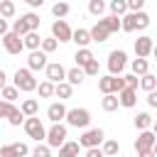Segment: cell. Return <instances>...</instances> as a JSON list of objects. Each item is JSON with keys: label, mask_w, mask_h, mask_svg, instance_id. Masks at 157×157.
I'll return each instance as SVG.
<instances>
[{"label": "cell", "mask_w": 157, "mask_h": 157, "mask_svg": "<svg viewBox=\"0 0 157 157\" xmlns=\"http://www.w3.org/2000/svg\"><path fill=\"white\" fill-rule=\"evenodd\" d=\"M12 147H15L17 157H27V155H29V147H27L25 142H12Z\"/></svg>", "instance_id": "42"}, {"label": "cell", "mask_w": 157, "mask_h": 157, "mask_svg": "<svg viewBox=\"0 0 157 157\" xmlns=\"http://www.w3.org/2000/svg\"><path fill=\"white\" fill-rule=\"evenodd\" d=\"M22 17H25V22L29 25V29H39L42 20H39V15H37V12H27V15H22Z\"/></svg>", "instance_id": "38"}, {"label": "cell", "mask_w": 157, "mask_h": 157, "mask_svg": "<svg viewBox=\"0 0 157 157\" xmlns=\"http://www.w3.org/2000/svg\"><path fill=\"white\" fill-rule=\"evenodd\" d=\"M27 66H29L32 71H42V69H47V66H49V61H47V52H44V49H34V52H29V56H27Z\"/></svg>", "instance_id": "13"}, {"label": "cell", "mask_w": 157, "mask_h": 157, "mask_svg": "<svg viewBox=\"0 0 157 157\" xmlns=\"http://www.w3.org/2000/svg\"><path fill=\"white\" fill-rule=\"evenodd\" d=\"M56 47H59V39H56V37H44V42H42V49H44L47 54H52Z\"/></svg>", "instance_id": "40"}, {"label": "cell", "mask_w": 157, "mask_h": 157, "mask_svg": "<svg viewBox=\"0 0 157 157\" xmlns=\"http://www.w3.org/2000/svg\"><path fill=\"white\" fill-rule=\"evenodd\" d=\"M105 0H88V12L93 15V17H101L103 12H105Z\"/></svg>", "instance_id": "33"}, {"label": "cell", "mask_w": 157, "mask_h": 157, "mask_svg": "<svg viewBox=\"0 0 157 157\" xmlns=\"http://www.w3.org/2000/svg\"><path fill=\"white\" fill-rule=\"evenodd\" d=\"M103 152H105V157L118 155V152H120V142H118V140H105V142H103Z\"/></svg>", "instance_id": "37"}, {"label": "cell", "mask_w": 157, "mask_h": 157, "mask_svg": "<svg viewBox=\"0 0 157 157\" xmlns=\"http://www.w3.org/2000/svg\"><path fill=\"white\" fill-rule=\"evenodd\" d=\"M0 157H17V152H15L12 142H7V145H2V147H0Z\"/></svg>", "instance_id": "43"}, {"label": "cell", "mask_w": 157, "mask_h": 157, "mask_svg": "<svg viewBox=\"0 0 157 157\" xmlns=\"http://www.w3.org/2000/svg\"><path fill=\"white\" fill-rule=\"evenodd\" d=\"M155 52V39L150 37V34H142V37H137L135 39V56H150Z\"/></svg>", "instance_id": "12"}, {"label": "cell", "mask_w": 157, "mask_h": 157, "mask_svg": "<svg viewBox=\"0 0 157 157\" xmlns=\"http://www.w3.org/2000/svg\"><path fill=\"white\" fill-rule=\"evenodd\" d=\"M66 113H69V108H66L61 101L49 103V108H47V118H49L52 123H61V120H66Z\"/></svg>", "instance_id": "15"}, {"label": "cell", "mask_w": 157, "mask_h": 157, "mask_svg": "<svg viewBox=\"0 0 157 157\" xmlns=\"http://www.w3.org/2000/svg\"><path fill=\"white\" fill-rule=\"evenodd\" d=\"M147 27H150V15L145 10L123 15V32H135V29H147Z\"/></svg>", "instance_id": "1"}, {"label": "cell", "mask_w": 157, "mask_h": 157, "mask_svg": "<svg viewBox=\"0 0 157 157\" xmlns=\"http://www.w3.org/2000/svg\"><path fill=\"white\" fill-rule=\"evenodd\" d=\"M22 2H27V5L32 7V10H34V7H42V5H44V0H22Z\"/></svg>", "instance_id": "48"}, {"label": "cell", "mask_w": 157, "mask_h": 157, "mask_svg": "<svg viewBox=\"0 0 157 157\" xmlns=\"http://www.w3.org/2000/svg\"><path fill=\"white\" fill-rule=\"evenodd\" d=\"M155 155H157V145H155Z\"/></svg>", "instance_id": "53"}, {"label": "cell", "mask_w": 157, "mask_h": 157, "mask_svg": "<svg viewBox=\"0 0 157 157\" xmlns=\"http://www.w3.org/2000/svg\"><path fill=\"white\" fill-rule=\"evenodd\" d=\"M155 145H157V135L152 132V128H150V130H140V132H137V137H135V152L155 150Z\"/></svg>", "instance_id": "10"}, {"label": "cell", "mask_w": 157, "mask_h": 157, "mask_svg": "<svg viewBox=\"0 0 157 157\" xmlns=\"http://www.w3.org/2000/svg\"><path fill=\"white\" fill-rule=\"evenodd\" d=\"M125 88V78L123 76H113V74H108V76H98V91L105 96V93H120Z\"/></svg>", "instance_id": "4"}, {"label": "cell", "mask_w": 157, "mask_h": 157, "mask_svg": "<svg viewBox=\"0 0 157 157\" xmlns=\"http://www.w3.org/2000/svg\"><path fill=\"white\" fill-rule=\"evenodd\" d=\"M32 157H52V147H49V145L37 142V147L32 150Z\"/></svg>", "instance_id": "39"}, {"label": "cell", "mask_w": 157, "mask_h": 157, "mask_svg": "<svg viewBox=\"0 0 157 157\" xmlns=\"http://www.w3.org/2000/svg\"><path fill=\"white\" fill-rule=\"evenodd\" d=\"M2 98L10 101V103H15L20 98V88L17 86H2Z\"/></svg>", "instance_id": "36"}, {"label": "cell", "mask_w": 157, "mask_h": 157, "mask_svg": "<svg viewBox=\"0 0 157 157\" xmlns=\"http://www.w3.org/2000/svg\"><path fill=\"white\" fill-rule=\"evenodd\" d=\"M125 64H128V54H125L123 49H113V52L108 54V71H110L113 76H123Z\"/></svg>", "instance_id": "7"}, {"label": "cell", "mask_w": 157, "mask_h": 157, "mask_svg": "<svg viewBox=\"0 0 157 157\" xmlns=\"http://www.w3.org/2000/svg\"><path fill=\"white\" fill-rule=\"evenodd\" d=\"M20 108H22V113H25L27 118H29V115H37V113H39V101H37V98H25Z\"/></svg>", "instance_id": "28"}, {"label": "cell", "mask_w": 157, "mask_h": 157, "mask_svg": "<svg viewBox=\"0 0 157 157\" xmlns=\"http://www.w3.org/2000/svg\"><path fill=\"white\" fill-rule=\"evenodd\" d=\"M123 78H125V86H130V88H137V86H140L137 74H128V76H123Z\"/></svg>", "instance_id": "44"}, {"label": "cell", "mask_w": 157, "mask_h": 157, "mask_svg": "<svg viewBox=\"0 0 157 157\" xmlns=\"http://www.w3.org/2000/svg\"><path fill=\"white\" fill-rule=\"evenodd\" d=\"M71 93H74V86H71L69 81H61V83H56V98H59V101H66V98H71Z\"/></svg>", "instance_id": "31"}, {"label": "cell", "mask_w": 157, "mask_h": 157, "mask_svg": "<svg viewBox=\"0 0 157 157\" xmlns=\"http://www.w3.org/2000/svg\"><path fill=\"white\" fill-rule=\"evenodd\" d=\"M152 132H155V135H157V120H155V123H152Z\"/></svg>", "instance_id": "51"}, {"label": "cell", "mask_w": 157, "mask_h": 157, "mask_svg": "<svg viewBox=\"0 0 157 157\" xmlns=\"http://www.w3.org/2000/svg\"><path fill=\"white\" fill-rule=\"evenodd\" d=\"M2 47H5L7 54H20L22 49H27V47H25V37H20V34H15V32L2 34Z\"/></svg>", "instance_id": "9"}, {"label": "cell", "mask_w": 157, "mask_h": 157, "mask_svg": "<svg viewBox=\"0 0 157 157\" xmlns=\"http://www.w3.org/2000/svg\"><path fill=\"white\" fill-rule=\"evenodd\" d=\"M130 69H132V74H137V76H145V74H150V64H147V59H145V56H137V59H132Z\"/></svg>", "instance_id": "26"}, {"label": "cell", "mask_w": 157, "mask_h": 157, "mask_svg": "<svg viewBox=\"0 0 157 157\" xmlns=\"http://www.w3.org/2000/svg\"><path fill=\"white\" fill-rule=\"evenodd\" d=\"M64 142H66V125L52 123V128L47 130V145L49 147H61Z\"/></svg>", "instance_id": "8"}, {"label": "cell", "mask_w": 157, "mask_h": 157, "mask_svg": "<svg viewBox=\"0 0 157 157\" xmlns=\"http://www.w3.org/2000/svg\"><path fill=\"white\" fill-rule=\"evenodd\" d=\"M42 42H44V37H39V32H37V29H32V32H27V34H25V47H27L29 52L42 49Z\"/></svg>", "instance_id": "18"}, {"label": "cell", "mask_w": 157, "mask_h": 157, "mask_svg": "<svg viewBox=\"0 0 157 157\" xmlns=\"http://www.w3.org/2000/svg\"><path fill=\"white\" fill-rule=\"evenodd\" d=\"M52 37H56L59 42H71L74 39V29L69 27L66 20H54L52 22Z\"/></svg>", "instance_id": "11"}, {"label": "cell", "mask_w": 157, "mask_h": 157, "mask_svg": "<svg viewBox=\"0 0 157 157\" xmlns=\"http://www.w3.org/2000/svg\"><path fill=\"white\" fill-rule=\"evenodd\" d=\"M71 42H76L78 47H88V44L93 42V37H91V29H83V27L74 29V39H71Z\"/></svg>", "instance_id": "20"}, {"label": "cell", "mask_w": 157, "mask_h": 157, "mask_svg": "<svg viewBox=\"0 0 157 157\" xmlns=\"http://www.w3.org/2000/svg\"><path fill=\"white\" fill-rule=\"evenodd\" d=\"M137 157H157V155H155V150H142V152H137Z\"/></svg>", "instance_id": "50"}, {"label": "cell", "mask_w": 157, "mask_h": 157, "mask_svg": "<svg viewBox=\"0 0 157 157\" xmlns=\"http://www.w3.org/2000/svg\"><path fill=\"white\" fill-rule=\"evenodd\" d=\"M147 105H150V108H157V88L147 93Z\"/></svg>", "instance_id": "47"}, {"label": "cell", "mask_w": 157, "mask_h": 157, "mask_svg": "<svg viewBox=\"0 0 157 157\" xmlns=\"http://www.w3.org/2000/svg\"><path fill=\"white\" fill-rule=\"evenodd\" d=\"M15 86L20 88V91H25V93H29V91H37V78H34V71L27 66V69H17L15 71Z\"/></svg>", "instance_id": "2"}, {"label": "cell", "mask_w": 157, "mask_h": 157, "mask_svg": "<svg viewBox=\"0 0 157 157\" xmlns=\"http://www.w3.org/2000/svg\"><path fill=\"white\" fill-rule=\"evenodd\" d=\"M108 10H110L113 15H120V17L130 12V7H128V0H110V2H108Z\"/></svg>", "instance_id": "30"}, {"label": "cell", "mask_w": 157, "mask_h": 157, "mask_svg": "<svg viewBox=\"0 0 157 157\" xmlns=\"http://www.w3.org/2000/svg\"><path fill=\"white\" fill-rule=\"evenodd\" d=\"M83 78H86L83 66H74V69H69V74H66V81H69L71 86H81V83H83Z\"/></svg>", "instance_id": "21"}, {"label": "cell", "mask_w": 157, "mask_h": 157, "mask_svg": "<svg viewBox=\"0 0 157 157\" xmlns=\"http://www.w3.org/2000/svg\"><path fill=\"white\" fill-rule=\"evenodd\" d=\"M118 98H120V105H123V108H135V103H137V88L125 86V88L118 93Z\"/></svg>", "instance_id": "16"}, {"label": "cell", "mask_w": 157, "mask_h": 157, "mask_svg": "<svg viewBox=\"0 0 157 157\" xmlns=\"http://www.w3.org/2000/svg\"><path fill=\"white\" fill-rule=\"evenodd\" d=\"M91 37H93V42H105V39L110 37V29L103 25V20H98V22L91 27Z\"/></svg>", "instance_id": "17"}, {"label": "cell", "mask_w": 157, "mask_h": 157, "mask_svg": "<svg viewBox=\"0 0 157 157\" xmlns=\"http://www.w3.org/2000/svg\"><path fill=\"white\" fill-rule=\"evenodd\" d=\"M25 132H27V137H32V140H37V142L47 140V128H44V123H42L37 115H29V118L25 120Z\"/></svg>", "instance_id": "6"}, {"label": "cell", "mask_w": 157, "mask_h": 157, "mask_svg": "<svg viewBox=\"0 0 157 157\" xmlns=\"http://www.w3.org/2000/svg\"><path fill=\"white\" fill-rule=\"evenodd\" d=\"M78 150H81V142L66 140V142L59 147V157H78Z\"/></svg>", "instance_id": "23"}, {"label": "cell", "mask_w": 157, "mask_h": 157, "mask_svg": "<svg viewBox=\"0 0 157 157\" xmlns=\"http://www.w3.org/2000/svg\"><path fill=\"white\" fill-rule=\"evenodd\" d=\"M101 20H103V25L110 29V34H113V32H118V29H123V17H120V15H113V12H110V15L101 17Z\"/></svg>", "instance_id": "24"}, {"label": "cell", "mask_w": 157, "mask_h": 157, "mask_svg": "<svg viewBox=\"0 0 157 157\" xmlns=\"http://www.w3.org/2000/svg\"><path fill=\"white\" fill-rule=\"evenodd\" d=\"M69 10H71V7H69L66 0H56V2L52 5V15H54L56 20H64V17L69 15Z\"/></svg>", "instance_id": "27"}, {"label": "cell", "mask_w": 157, "mask_h": 157, "mask_svg": "<svg viewBox=\"0 0 157 157\" xmlns=\"http://www.w3.org/2000/svg\"><path fill=\"white\" fill-rule=\"evenodd\" d=\"M128 7H130V12H137L145 7V0H128Z\"/></svg>", "instance_id": "45"}, {"label": "cell", "mask_w": 157, "mask_h": 157, "mask_svg": "<svg viewBox=\"0 0 157 157\" xmlns=\"http://www.w3.org/2000/svg\"><path fill=\"white\" fill-rule=\"evenodd\" d=\"M96 56H93V52L88 49V47H78L76 49V54H74V61H76V66H86L88 61H93Z\"/></svg>", "instance_id": "19"}, {"label": "cell", "mask_w": 157, "mask_h": 157, "mask_svg": "<svg viewBox=\"0 0 157 157\" xmlns=\"http://www.w3.org/2000/svg\"><path fill=\"white\" fill-rule=\"evenodd\" d=\"M0 15H2L5 20H10V17L15 15V2H12V0H0Z\"/></svg>", "instance_id": "34"}, {"label": "cell", "mask_w": 157, "mask_h": 157, "mask_svg": "<svg viewBox=\"0 0 157 157\" xmlns=\"http://www.w3.org/2000/svg\"><path fill=\"white\" fill-rule=\"evenodd\" d=\"M152 54H155V59H157V44H155V52H152Z\"/></svg>", "instance_id": "52"}, {"label": "cell", "mask_w": 157, "mask_h": 157, "mask_svg": "<svg viewBox=\"0 0 157 157\" xmlns=\"http://www.w3.org/2000/svg\"><path fill=\"white\" fill-rule=\"evenodd\" d=\"M44 74H47V78L49 81H54V83H61V81H66V69L59 64V61H49V66L44 69Z\"/></svg>", "instance_id": "14"}, {"label": "cell", "mask_w": 157, "mask_h": 157, "mask_svg": "<svg viewBox=\"0 0 157 157\" xmlns=\"http://www.w3.org/2000/svg\"><path fill=\"white\" fill-rule=\"evenodd\" d=\"M78 142H81L83 150H88V147H101V145L105 142V132H103V128H86V130L81 132Z\"/></svg>", "instance_id": "3"}, {"label": "cell", "mask_w": 157, "mask_h": 157, "mask_svg": "<svg viewBox=\"0 0 157 157\" xmlns=\"http://www.w3.org/2000/svg\"><path fill=\"white\" fill-rule=\"evenodd\" d=\"M86 157H105V152H103V147H88Z\"/></svg>", "instance_id": "46"}, {"label": "cell", "mask_w": 157, "mask_h": 157, "mask_svg": "<svg viewBox=\"0 0 157 157\" xmlns=\"http://www.w3.org/2000/svg\"><path fill=\"white\" fill-rule=\"evenodd\" d=\"M12 32H15V34H20V37H25V34H27V32H32V29H29V25L25 22V17H20V20H15V22H12Z\"/></svg>", "instance_id": "35"}, {"label": "cell", "mask_w": 157, "mask_h": 157, "mask_svg": "<svg viewBox=\"0 0 157 157\" xmlns=\"http://www.w3.org/2000/svg\"><path fill=\"white\" fill-rule=\"evenodd\" d=\"M83 71H86V76H98V74H101V64H98V59L88 61V64L83 66Z\"/></svg>", "instance_id": "41"}, {"label": "cell", "mask_w": 157, "mask_h": 157, "mask_svg": "<svg viewBox=\"0 0 157 157\" xmlns=\"http://www.w3.org/2000/svg\"><path fill=\"white\" fill-rule=\"evenodd\" d=\"M140 88L147 91V93L155 91V88H157V76H155V74H145V76H140Z\"/></svg>", "instance_id": "32"}, {"label": "cell", "mask_w": 157, "mask_h": 157, "mask_svg": "<svg viewBox=\"0 0 157 157\" xmlns=\"http://www.w3.org/2000/svg\"><path fill=\"white\" fill-rule=\"evenodd\" d=\"M88 123H91V110H88V108H69V113H66V125L86 130Z\"/></svg>", "instance_id": "5"}, {"label": "cell", "mask_w": 157, "mask_h": 157, "mask_svg": "<svg viewBox=\"0 0 157 157\" xmlns=\"http://www.w3.org/2000/svg\"><path fill=\"white\" fill-rule=\"evenodd\" d=\"M132 123H135V128H137V130H150L155 120H152V115H150V113H137Z\"/></svg>", "instance_id": "29"}, {"label": "cell", "mask_w": 157, "mask_h": 157, "mask_svg": "<svg viewBox=\"0 0 157 157\" xmlns=\"http://www.w3.org/2000/svg\"><path fill=\"white\" fill-rule=\"evenodd\" d=\"M7 32H12V29L7 27V22H5V20H0V34H7Z\"/></svg>", "instance_id": "49"}, {"label": "cell", "mask_w": 157, "mask_h": 157, "mask_svg": "<svg viewBox=\"0 0 157 157\" xmlns=\"http://www.w3.org/2000/svg\"><path fill=\"white\" fill-rule=\"evenodd\" d=\"M101 105H103V110H105V113H113V110H118V105H120V98H118V93H105V96L101 98Z\"/></svg>", "instance_id": "22"}, {"label": "cell", "mask_w": 157, "mask_h": 157, "mask_svg": "<svg viewBox=\"0 0 157 157\" xmlns=\"http://www.w3.org/2000/svg\"><path fill=\"white\" fill-rule=\"evenodd\" d=\"M37 91H39V98H52V96H56V83L49 81V78H44L37 86Z\"/></svg>", "instance_id": "25"}]
</instances>
